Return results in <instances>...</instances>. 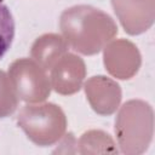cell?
<instances>
[{
    "instance_id": "cell-1",
    "label": "cell",
    "mask_w": 155,
    "mask_h": 155,
    "mask_svg": "<svg viewBox=\"0 0 155 155\" xmlns=\"http://www.w3.org/2000/svg\"><path fill=\"white\" fill-rule=\"evenodd\" d=\"M59 25L68 46L87 56L98 53L117 34V27L108 13L87 5L67 8Z\"/></svg>"
},
{
    "instance_id": "cell-2",
    "label": "cell",
    "mask_w": 155,
    "mask_h": 155,
    "mask_svg": "<svg viewBox=\"0 0 155 155\" xmlns=\"http://www.w3.org/2000/svg\"><path fill=\"white\" fill-rule=\"evenodd\" d=\"M17 122L27 137L40 147L58 142L67 128L63 110L53 103L24 105L18 114Z\"/></svg>"
},
{
    "instance_id": "cell-3",
    "label": "cell",
    "mask_w": 155,
    "mask_h": 155,
    "mask_svg": "<svg viewBox=\"0 0 155 155\" xmlns=\"http://www.w3.org/2000/svg\"><path fill=\"white\" fill-rule=\"evenodd\" d=\"M8 78L18 99L39 103L50 96L51 80L46 70L36 61L29 58L16 59L10 65Z\"/></svg>"
},
{
    "instance_id": "cell-4",
    "label": "cell",
    "mask_w": 155,
    "mask_h": 155,
    "mask_svg": "<svg viewBox=\"0 0 155 155\" xmlns=\"http://www.w3.org/2000/svg\"><path fill=\"white\" fill-rule=\"evenodd\" d=\"M51 86L62 94H71L80 90L85 78V63L80 57L64 53L51 68Z\"/></svg>"
},
{
    "instance_id": "cell-5",
    "label": "cell",
    "mask_w": 155,
    "mask_h": 155,
    "mask_svg": "<svg viewBox=\"0 0 155 155\" xmlns=\"http://www.w3.org/2000/svg\"><path fill=\"white\" fill-rule=\"evenodd\" d=\"M67 48L68 44L64 38L56 34H46L38 38L34 42L31 54L45 70H48L64 53H67Z\"/></svg>"
},
{
    "instance_id": "cell-6",
    "label": "cell",
    "mask_w": 155,
    "mask_h": 155,
    "mask_svg": "<svg viewBox=\"0 0 155 155\" xmlns=\"http://www.w3.org/2000/svg\"><path fill=\"white\" fill-rule=\"evenodd\" d=\"M18 107V97L8 75L0 70V117L11 115Z\"/></svg>"
},
{
    "instance_id": "cell-7",
    "label": "cell",
    "mask_w": 155,
    "mask_h": 155,
    "mask_svg": "<svg viewBox=\"0 0 155 155\" xmlns=\"http://www.w3.org/2000/svg\"><path fill=\"white\" fill-rule=\"evenodd\" d=\"M15 36V21L10 8L0 0V58L10 48Z\"/></svg>"
}]
</instances>
